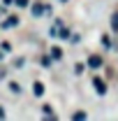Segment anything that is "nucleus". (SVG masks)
Wrapping results in <instances>:
<instances>
[{
	"label": "nucleus",
	"mask_w": 118,
	"mask_h": 121,
	"mask_svg": "<svg viewBox=\"0 0 118 121\" xmlns=\"http://www.w3.org/2000/svg\"><path fill=\"white\" fill-rule=\"evenodd\" d=\"M93 84H95V89H97V93H100V95H104V93H106V84H104L102 79H95Z\"/></svg>",
	"instance_id": "obj_1"
},
{
	"label": "nucleus",
	"mask_w": 118,
	"mask_h": 121,
	"mask_svg": "<svg viewBox=\"0 0 118 121\" xmlns=\"http://www.w3.org/2000/svg\"><path fill=\"white\" fill-rule=\"evenodd\" d=\"M88 65H90V68H97V65H102V58H100V56H90Z\"/></svg>",
	"instance_id": "obj_2"
},
{
	"label": "nucleus",
	"mask_w": 118,
	"mask_h": 121,
	"mask_svg": "<svg viewBox=\"0 0 118 121\" xmlns=\"http://www.w3.org/2000/svg\"><path fill=\"white\" fill-rule=\"evenodd\" d=\"M42 12H46V7H44V5H32V14H35V16H39Z\"/></svg>",
	"instance_id": "obj_3"
},
{
	"label": "nucleus",
	"mask_w": 118,
	"mask_h": 121,
	"mask_svg": "<svg viewBox=\"0 0 118 121\" xmlns=\"http://www.w3.org/2000/svg\"><path fill=\"white\" fill-rule=\"evenodd\" d=\"M32 91H35V95H42V93H44V86H42L39 82H35V86H32Z\"/></svg>",
	"instance_id": "obj_4"
},
{
	"label": "nucleus",
	"mask_w": 118,
	"mask_h": 121,
	"mask_svg": "<svg viewBox=\"0 0 118 121\" xmlns=\"http://www.w3.org/2000/svg\"><path fill=\"white\" fill-rule=\"evenodd\" d=\"M111 28H114V30H118V12L111 16Z\"/></svg>",
	"instance_id": "obj_5"
},
{
	"label": "nucleus",
	"mask_w": 118,
	"mask_h": 121,
	"mask_svg": "<svg viewBox=\"0 0 118 121\" xmlns=\"http://www.w3.org/2000/svg\"><path fill=\"white\" fill-rule=\"evenodd\" d=\"M72 119H74V121H81V119H86V112H76V114H72Z\"/></svg>",
	"instance_id": "obj_6"
},
{
	"label": "nucleus",
	"mask_w": 118,
	"mask_h": 121,
	"mask_svg": "<svg viewBox=\"0 0 118 121\" xmlns=\"http://www.w3.org/2000/svg\"><path fill=\"white\" fill-rule=\"evenodd\" d=\"M5 26H7V28H9V26H16V16H12V19H7V21H5Z\"/></svg>",
	"instance_id": "obj_7"
},
{
	"label": "nucleus",
	"mask_w": 118,
	"mask_h": 121,
	"mask_svg": "<svg viewBox=\"0 0 118 121\" xmlns=\"http://www.w3.org/2000/svg\"><path fill=\"white\" fill-rule=\"evenodd\" d=\"M51 56H53V58H60V56H63V51H60V49H51Z\"/></svg>",
	"instance_id": "obj_8"
},
{
	"label": "nucleus",
	"mask_w": 118,
	"mask_h": 121,
	"mask_svg": "<svg viewBox=\"0 0 118 121\" xmlns=\"http://www.w3.org/2000/svg\"><path fill=\"white\" fill-rule=\"evenodd\" d=\"M14 2L19 5V7H28V2H30V0H14Z\"/></svg>",
	"instance_id": "obj_9"
},
{
	"label": "nucleus",
	"mask_w": 118,
	"mask_h": 121,
	"mask_svg": "<svg viewBox=\"0 0 118 121\" xmlns=\"http://www.w3.org/2000/svg\"><path fill=\"white\" fill-rule=\"evenodd\" d=\"M9 89L14 91V93H19V84H16V82H12V84H9Z\"/></svg>",
	"instance_id": "obj_10"
},
{
	"label": "nucleus",
	"mask_w": 118,
	"mask_h": 121,
	"mask_svg": "<svg viewBox=\"0 0 118 121\" xmlns=\"http://www.w3.org/2000/svg\"><path fill=\"white\" fill-rule=\"evenodd\" d=\"M2 77H5V70H2V68H0V79H2Z\"/></svg>",
	"instance_id": "obj_11"
},
{
	"label": "nucleus",
	"mask_w": 118,
	"mask_h": 121,
	"mask_svg": "<svg viewBox=\"0 0 118 121\" xmlns=\"http://www.w3.org/2000/svg\"><path fill=\"white\" fill-rule=\"evenodd\" d=\"M0 58H2V54H0Z\"/></svg>",
	"instance_id": "obj_12"
}]
</instances>
